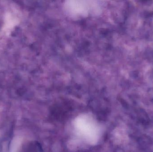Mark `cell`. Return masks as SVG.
<instances>
[{"label": "cell", "mask_w": 153, "mask_h": 152, "mask_svg": "<svg viewBox=\"0 0 153 152\" xmlns=\"http://www.w3.org/2000/svg\"><path fill=\"white\" fill-rule=\"evenodd\" d=\"M82 122V123L80 124L81 126L79 129L81 130L82 134L86 136V137H88L90 138L94 137V136H96L97 131L93 124L88 120H84V121Z\"/></svg>", "instance_id": "1"}]
</instances>
